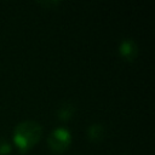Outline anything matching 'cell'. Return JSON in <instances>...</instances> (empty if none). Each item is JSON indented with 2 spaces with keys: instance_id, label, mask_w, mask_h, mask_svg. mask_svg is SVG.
<instances>
[{
  "instance_id": "1",
  "label": "cell",
  "mask_w": 155,
  "mask_h": 155,
  "mask_svg": "<svg viewBox=\"0 0 155 155\" xmlns=\"http://www.w3.org/2000/svg\"><path fill=\"white\" fill-rule=\"evenodd\" d=\"M41 134L42 127L39 122L33 120H25L16 126L13 132V140L19 150L25 151L40 139Z\"/></svg>"
},
{
  "instance_id": "2",
  "label": "cell",
  "mask_w": 155,
  "mask_h": 155,
  "mask_svg": "<svg viewBox=\"0 0 155 155\" xmlns=\"http://www.w3.org/2000/svg\"><path fill=\"white\" fill-rule=\"evenodd\" d=\"M70 140H71L70 132H69L67 128L58 127V128H54V130L51 132V134L48 136L47 143H48V147H50L53 151L61 153V151L65 150V149L69 147Z\"/></svg>"
},
{
  "instance_id": "3",
  "label": "cell",
  "mask_w": 155,
  "mask_h": 155,
  "mask_svg": "<svg viewBox=\"0 0 155 155\" xmlns=\"http://www.w3.org/2000/svg\"><path fill=\"white\" fill-rule=\"evenodd\" d=\"M119 50H120L121 56L125 59H128V61L133 59L136 57V54H137V45H136V42L132 39L122 40V42L120 44Z\"/></svg>"
},
{
  "instance_id": "4",
  "label": "cell",
  "mask_w": 155,
  "mask_h": 155,
  "mask_svg": "<svg viewBox=\"0 0 155 155\" xmlns=\"http://www.w3.org/2000/svg\"><path fill=\"white\" fill-rule=\"evenodd\" d=\"M103 126L101 124H92L88 130H87V134H88V138L91 140H98L102 138L103 136Z\"/></svg>"
},
{
  "instance_id": "5",
  "label": "cell",
  "mask_w": 155,
  "mask_h": 155,
  "mask_svg": "<svg viewBox=\"0 0 155 155\" xmlns=\"http://www.w3.org/2000/svg\"><path fill=\"white\" fill-rule=\"evenodd\" d=\"M74 113V107L70 104V103H64L59 107L57 114H58V117L62 119V120H65V119H69Z\"/></svg>"
},
{
  "instance_id": "6",
  "label": "cell",
  "mask_w": 155,
  "mask_h": 155,
  "mask_svg": "<svg viewBox=\"0 0 155 155\" xmlns=\"http://www.w3.org/2000/svg\"><path fill=\"white\" fill-rule=\"evenodd\" d=\"M8 151H11L10 144H8L4 138H0V154H1V155H5V154H7Z\"/></svg>"
}]
</instances>
